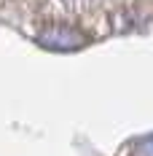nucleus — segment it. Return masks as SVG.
<instances>
[{"instance_id":"nucleus-2","label":"nucleus","mask_w":153,"mask_h":156,"mask_svg":"<svg viewBox=\"0 0 153 156\" xmlns=\"http://www.w3.org/2000/svg\"><path fill=\"white\" fill-rule=\"evenodd\" d=\"M137 156H153V137H145L137 145Z\"/></svg>"},{"instance_id":"nucleus-1","label":"nucleus","mask_w":153,"mask_h":156,"mask_svg":"<svg viewBox=\"0 0 153 156\" xmlns=\"http://www.w3.org/2000/svg\"><path fill=\"white\" fill-rule=\"evenodd\" d=\"M40 43L48 48H62V51H67V48H78L83 43V38L75 35V32L70 30H51L46 35H40Z\"/></svg>"}]
</instances>
